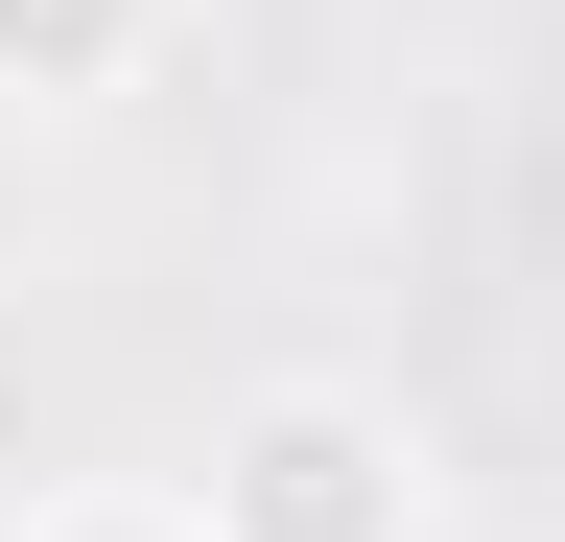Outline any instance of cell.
<instances>
[{
	"label": "cell",
	"instance_id": "cell-1",
	"mask_svg": "<svg viewBox=\"0 0 565 542\" xmlns=\"http://www.w3.org/2000/svg\"><path fill=\"white\" fill-rule=\"evenodd\" d=\"M189 496H212V542H424V425L377 378H236L212 401V448H189Z\"/></svg>",
	"mask_w": 565,
	"mask_h": 542
},
{
	"label": "cell",
	"instance_id": "cell-2",
	"mask_svg": "<svg viewBox=\"0 0 565 542\" xmlns=\"http://www.w3.org/2000/svg\"><path fill=\"white\" fill-rule=\"evenodd\" d=\"M166 24H189V0H0V95H24V118H95V95L166 72Z\"/></svg>",
	"mask_w": 565,
	"mask_h": 542
},
{
	"label": "cell",
	"instance_id": "cell-3",
	"mask_svg": "<svg viewBox=\"0 0 565 542\" xmlns=\"http://www.w3.org/2000/svg\"><path fill=\"white\" fill-rule=\"evenodd\" d=\"M0 542H212V496H24Z\"/></svg>",
	"mask_w": 565,
	"mask_h": 542
}]
</instances>
